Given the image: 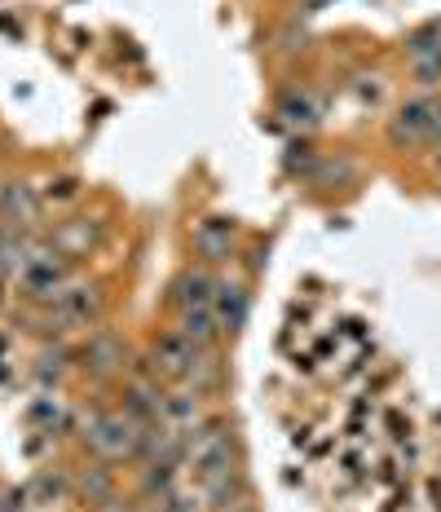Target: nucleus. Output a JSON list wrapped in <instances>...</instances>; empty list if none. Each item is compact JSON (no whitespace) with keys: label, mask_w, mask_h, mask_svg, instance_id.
<instances>
[{"label":"nucleus","mask_w":441,"mask_h":512,"mask_svg":"<svg viewBox=\"0 0 441 512\" xmlns=\"http://www.w3.org/2000/svg\"><path fill=\"white\" fill-rule=\"evenodd\" d=\"M84 442L98 460H137V446H142V424L133 420L124 407L120 411H98L84 424Z\"/></svg>","instance_id":"obj_1"},{"label":"nucleus","mask_w":441,"mask_h":512,"mask_svg":"<svg viewBox=\"0 0 441 512\" xmlns=\"http://www.w3.org/2000/svg\"><path fill=\"white\" fill-rule=\"evenodd\" d=\"M437 111L441 106L433 98H411L397 106V115L389 120V142L393 146H419L433 137V124H437Z\"/></svg>","instance_id":"obj_2"},{"label":"nucleus","mask_w":441,"mask_h":512,"mask_svg":"<svg viewBox=\"0 0 441 512\" xmlns=\"http://www.w3.org/2000/svg\"><path fill=\"white\" fill-rule=\"evenodd\" d=\"M208 354H212V349L190 345V340L181 336L177 327L164 332V336H155V371H159V376H168V380H186Z\"/></svg>","instance_id":"obj_3"},{"label":"nucleus","mask_w":441,"mask_h":512,"mask_svg":"<svg viewBox=\"0 0 441 512\" xmlns=\"http://www.w3.org/2000/svg\"><path fill=\"white\" fill-rule=\"evenodd\" d=\"M53 314H58V323H67V327L98 323V314H102V287H93V283L67 287V292L53 301Z\"/></svg>","instance_id":"obj_4"},{"label":"nucleus","mask_w":441,"mask_h":512,"mask_svg":"<svg viewBox=\"0 0 441 512\" xmlns=\"http://www.w3.org/2000/svg\"><path fill=\"white\" fill-rule=\"evenodd\" d=\"M212 296H217V274H212L208 265H190V270H181L177 283H172V305H177V314H186V309H212Z\"/></svg>","instance_id":"obj_5"},{"label":"nucleus","mask_w":441,"mask_h":512,"mask_svg":"<svg viewBox=\"0 0 441 512\" xmlns=\"http://www.w3.org/2000/svg\"><path fill=\"white\" fill-rule=\"evenodd\" d=\"M23 292L27 296H45V301L53 305L62 292H67V265L53 261V256H27L23 265Z\"/></svg>","instance_id":"obj_6"},{"label":"nucleus","mask_w":441,"mask_h":512,"mask_svg":"<svg viewBox=\"0 0 441 512\" xmlns=\"http://www.w3.org/2000/svg\"><path fill=\"white\" fill-rule=\"evenodd\" d=\"M124 358H128V345L115 332H93L89 336V345H84V354H80V367L89 371V376H115V371H124Z\"/></svg>","instance_id":"obj_7"},{"label":"nucleus","mask_w":441,"mask_h":512,"mask_svg":"<svg viewBox=\"0 0 441 512\" xmlns=\"http://www.w3.org/2000/svg\"><path fill=\"white\" fill-rule=\"evenodd\" d=\"M247 309H252V296H247L243 283L217 279V296H212V314H217L221 336H234L247 323Z\"/></svg>","instance_id":"obj_8"},{"label":"nucleus","mask_w":441,"mask_h":512,"mask_svg":"<svg viewBox=\"0 0 441 512\" xmlns=\"http://www.w3.org/2000/svg\"><path fill=\"white\" fill-rule=\"evenodd\" d=\"M195 252L203 265H221L234 256V226L221 217H208L195 226Z\"/></svg>","instance_id":"obj_9"},{"label":"nucleus","mask_w":441,"mask_h":512,"mask_svg":"<svg viewBox=\"0 0 441 512\" xmlns=\"http://www.w3.org/2000/svg\"><path fill=\"white\" fill-rule=\"evenodd\" d=\"M203 495H208V504L217 508V512H243L247 508V482H243V473H230V477H221V482L203 486Z\"/></svg>","instance_id":"obj_10"},{"label":"nucleus","mask_w":441,"mask_h":512,"mask_svg":"<svg viewBox=\"0 0 441 512\" xmlns=\"http://www.w3.org/2000/svg\"><path fill=\"white\" fill-rule=\"evenodd\" d=\"M199 420V393L186 389V393H172V398H164V424H195Z\"/></svg>","instance_id":"obj_11"},{"label":"nucleus","mask_w":441,"mask_h":512,"mask_svg":"<svg viewBox=\"0 0 441 512\" xmlns=\"http://www.w3.org/2000/svg\"><path fill=\"white\" fill-rule=\"evenodd\" d=\"M80 490H84V499H89L93 508H106V504H115V495H111V477L102 473V468H89V473H84V482H80Z\"/></svg>","instance_id":"obj_12"},{"label":"nucleus","mask_w":441,"mask_h":512,"mask_svg":"<svg viewBox=\"0 0 441 512\" xmlns=\"http://www.w3.org/2000/svg\"><path fill=\"white\" fill-rule=\"evenodd\" d=\"M62 495H67V477L62 473H40L36 486H31V499H36V504H58Z\"/></svg>","instance_id":"obj_13"},{"label":"nucleus","mask_w":441,"mask_h":512,"mask_svg":"<svg viewBox=\"0 0 441 512\" xmlns=\"http://www.w3.org/2000/svg\"><path fill=\"white\" fill-rule=\"evenodd\" d=\"M18 256H23V248H18V234L14 230H0V274L14 270Z\"/></svg>","instance_id":"obj_14"},{"label":"nucleus","mask_w":441,"mask_h":512,"mask_svg":"<svg viewBox=\"0 0 441 512\" xmlns=\"http://www.w3.org/2000/svg\"><path fill=\"white\" fill-rule=\"evenodd\" d=\"M5 208H9V212H18V217H23V221L31 217V212H36V204H31V195H27L23 186H18V190L9 186V190H5Z\"/></svg>","instance_id":"obj_15"},{"label":"nucleus","mask_w":441,"mask_h":512,"mask_svg":"<svg viewBox=\"0 0 441 512\" xmlns=\"http://www.w3.org/2000/svg\"><path fill=\"white\" fill-rule=\"evenodd\" d=\"M0 512H27V495H23V490L5 495V504H0Z\"/></svg>","instance_id":"obj_16"},{"label":"nucleus","mask_w":441,"mask_h":512,"mask_svg":"<svg viewBox=\"0 0 441 512\" xmlns=\"http://www.w3.org/2000/svg\"><path fill=\"white\" fill-rule=\"evenodd\" d=\"M124 512H137V508H124Z\"/></svg>","instance_id":"obj_17"}]
</instances>
